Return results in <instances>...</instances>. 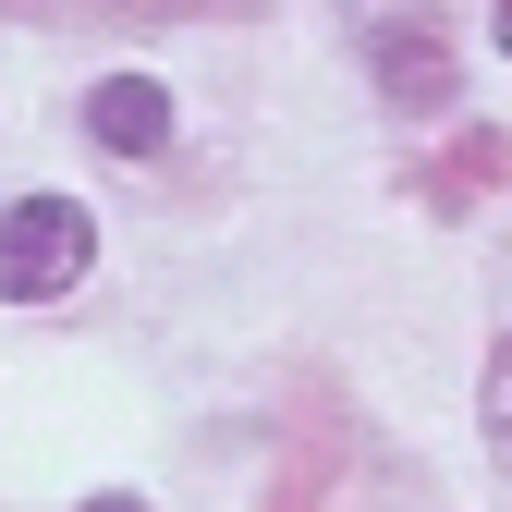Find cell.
Masks as SVG:
<instances>
[{
  "label": "cell",
  "instance_id": "cell-1",
  "mask_svg": "<svg viewBox=\"0 0 512 512\" xmlns=\"http://www.w3.org/2000/svg\"><path fill=\"white\" fill-rule=\"evenodd\" d=\"M86 269H98V220L86 208H61V196L0 208V305H49V293H74Z\"/></svg>",
  "mask_w": 512,
  "mask_h": 512
},
{
  "label": "cell",
  "instance_id": "cell-2",
  "mask_svg": "<svg viewBox=\"0 0 512 512\" xmlns=\"http://www.w3.org/2000/svg\"><path fill=\"white\" fill-rule=\"evenodd\" d=\"M86 135L122 147V159H159V147H171V98H159L147 74H110V86L86 98Z\"/></svg>",
  "mask_w": 512,
  "mask_h": 512
},
{
  "label": "cell",
  "instance_id": "cell-3",
  "mask_svg": "<svg viewBox=\"0 0 512 512\" xmlns=\"http://www.w3.org/2000/svg\"><path fill=\"white\" fill-rule=\"evenodd\" d=\"M378 86H391L403 110H439V98H452V49H439L427 25L415 37H378Z\"/></svg>",
  "mask_w": 512,
  "mask_h": 512
},
{
  "label": "cell",
  "instance_id": "cell-4",
  "mask_svg": "<svg viewBox=\"0 0 512 512\" xmlns=\"http://www.w3.org/2000/svg\"><path fill=\"white\" fill-rule=\"evenodd\" d=\"M488 464L512 476V342L488 354Z\"/></svg>",
  "mask_w": 512,
  "mask_h": 512
},
{
  "label": "cell",
  "instance_id": "cell-5",
  "mask_svg": "<svg viewBox=\"0 0 512 512\" xmlns=\"http://www.w3.org/2000/svg\"><path fill=\"white\" fill-rule=\"evenodd\" d=\"M86 512H147V500H86Z\"/></svg>",
  "mask_w": 512,
  "mask_h": 512
},
{
  "label": "cell",
  "instance_id": "cell-6",
  "mask_svg": "<svg viewBox=\"0 0 512 512\" xmlns=\"http://www.w3.org/2000/svg\"><path fill=\"white\" fill-rule=\"evenodd\" d=\"M500 49H512V0H500Z\"/></svg>",
  "mask_w": 512,
  "mask_h": 512
},
{
  "label": "cell",
  "instance_id": "cell-7",
  "mask_svg": "<svg viewBox=\"0 0 512 512\" xmlns=\"http://www.w3.org/2000/svg\"><path fill=\"white\" fill-rule=\"evenodd\" d=\"M147 13H171V0H147Z\"/></svg>",
  "mask_w": 512,
  "mask_h": 512
}]
</instances>
